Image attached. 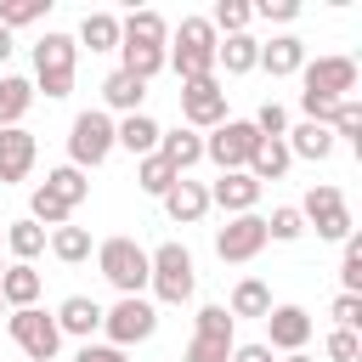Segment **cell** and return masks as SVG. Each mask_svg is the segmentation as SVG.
Listing matches in <instances>:
<instances>
[{
	"mask_svg": "<svg viewBox=\"0 0 362 362\" xmlns=\"http://www.w3.org/2000/svg\"><path fill=\"white\" fill-rule=\"evenodd\" d=\"M74 362H130L119 345H79V356Z\"/></svg>",
	"mask_w": 362,
	"mask_h": 362,
	"instance_id": "obj_47",
	"label": "cell"
},
{
	"mask_svg": "<svg viewBox=\"0 0 362 362\" xmlns=\"http://www.w3.org/2000/svg\"><path fill=\"white\" fill-rule=\"evenodd\" d=\"M147 288H153L158 305H187L192 288H198V266H192V255H187L181 243H158V249H147Z\"/></svg>",
	"mask_w": 362,
	"mask_h": 362,
	"instance_id": "obj_3",
	"label": "cell"
},
{
	"mask_svg": "<svg viewBox=\"0 0 362 362\" xmlns=\"http://www.w3.org/2000/svg\"><path fill=\"white\" fill-rule=\"evenodd\" d=\"M249 11L266 17V23H294V17H300V0H255Z\"/></svg>",
	"mask_w": 362,
	"mask_h": 362,
	"instance_id": "obj_46",
	"label": "cell"
},
{
	"mask_svg": "<svg viewBox=\"0 0 362 362\" xmlns=\"http://www.w3.org/2000/svg\"><path fill=\"white\" fill-rule=\"evenodd\" d=\"M300 232H305V221H300L294 204H277V209L266 215V238H272V243H294Z\"/></svg>",
	"mask_w": 362,
	"mask_h": 362,
	"instance_id": "obj_38",
	"label": "cell"
},
{
	"mask_svg": "<svg viewBox=\"0 0 362 362\" xmlns=\"http://www.w3.org/2000/svg\"><path fill=\"white\" fill-rule=\"evenodd\" d=\"M232 362H272V351L260 339H249V345H232Z\"/></svg>",
	"mask_w": 362,
	"mask_h": 362,
	"instance_id": "obj_48",
	"label": "cell"
},
{
	"mask_svg": "<svg viewBox=\"0 0 362 362\" xmlns=\"http://www.w3.org/2000/svg\"><path fill=\"white\" fill-rule=\"evenodd\" d=\"M215 68H226V74H255V68H260V40H255V34H226V40H215Z\"/></svg>",
	"mask_w": 362,
	"mask_h": 362,
	"instance_id": "obj_25",
	"label": "cell"
},
{
	"mask_svg": "<svg viewBox=\"0 0 362 362\" xmlns=\"http://www.w3.org/2000/svg\"><path fill=\"white\" fill-rule=\"evenodd\" d=\"M141 96H147V85H141V79H130L124 68H113V74L102 79V113L130 119V113H141Z\"/></svg>",
	"mask_w": 362,
	"mask_h": 362,
	"instance_id": "obj_19",
	"label": "cell"
},
{
	"mask_svg": "<svg viewBox=\"0 0 362 362\" xmlns=\"http://www.w3.org/2000/svg\"><path fill=\"white\" fill-rule=\"evenodd\" d=\"M0 238H6L11 260H23V266H28V260L45 249V238H51V232H45L40 221H28V215H23V221H6V232H0Z\"/></svg>",
	"mask_w": 362,
	"mask_h": 362,
	"instance_id": "obj_28",
	"label": "cell"
},
{
	"mask_svg": "<svg viewBox=\"0 0 362 362\" xmlns=\"http://www.w3.org/2000/svg\"><path fill=\"white\" fill-rule=\"evenodd\" d=\"M322 351H328V362H362V339H356L351 328H328Z\"/></svg>",
	"mask_w": 362,
	"mask_h": 362,
	"instance_id": "obj_43",
	"label": "cell"
},
{
	"mask_svg": "<svg viewBox=\"0 0 362 362\" xmlns=\"http://www.w3.org/2000/svg\"><path fill=\"white\" fill-rule=\"evenodd\" d=\"M119 68H124L130 79H141V85H147L153 74H164V68H170V57H164L158 45H119Z\"/></svg>",
	"mask_w": 362,
	"mask_h": 362,
	"instance_id": "obj_31",
	"label": "cell"
},
{
	"mask_svg": "<svg viewBox=\"0 0 362 362\" xmlns=\"http://www.w3.org/2000/svg\"><path fill=\"white\" fill-rule=\"evenodd\" d=\"M107 153H113V113L85 107L74 119V130H68V164L74 170H96V164H107Z\"/></svg>",
	"mask_w": 362,
	"mask_h": 362,
	"instance_id": "obj_7",
	"label": "cell"
},
{
	"mask_svg": "<svg viewBox=\"0 0 362 362\" xmlns=\"http://www.w3.org/2000/svg\"><path fill=\"white\" fill-rule=\"evenodd\" d=\"M181 119H187V130H215V124L226 119V90H221L215 74L181 85Z\"/></svg>",
	"mask_w": 362,
	"mask_h": 362,
	"instance_id": "obj_12",
	"label": "cell"
},
{
	"mask_svg": "<svg viewBox=\"0 0 362 362\" xmlns=\"http://www.w3.org/2000/svg\"><path fill=\"white\" fill-rule=\"evenodd\" d=\"M266 243H272V238H266V215H226V226L215 232V255H221L226 266L255 260Z\"/></svg>",
	"mask_w": 362,
	"mask_h": 362,
	"instance_id": "obj_11",
	"label": "cell"
},
{
	"mask_svg": "<svg viewBox=\"0 0 362 362\" xmlns=\"http://www.w3.org/2000/svg\"><path fill=\"white\" fill-rule=\"evenodd\" d=\"M158 158H164L175 175H187V170L204 158V136L187 130V124H181V130H158Z\"/></svg>",
	"mask_w": 362,
	"mask_h": 362,
	"instance_id": "obj_20",
	"label": "cell"
},
{
	"mask_svg": "<svg viewBox=\"0 0 362 362\" xmlns=\"http://www.w3.org/2000/svg\"><path fill=\"white\" fill-rule=\"evenodd\" d=\"M96 266L119 294H141L147 288V249L136 238H102L96 243Z\"/></svg>",
	"mask_w": 362,
	"mask_h": 362,
	"instance_id": "obj_6",
	"label": "cell"
},
{
	"mask_svg": "<svg viewBox=\"0 0 362 362\" xmlns=\"http://www.w3.org/2000/svg\"><path fill=\"white\" fill-rule=\"evenodd\" d=\"M0 300H6V311L40 305V272H34V266H23V260H11V266L0 272Z\"/></svg>",
	"mask_w": 362,
	"mask_h": 362,
	"instance_id": "obj_24",
	"label": "cell"
},
{
	"mask_svg": "<svg viewBox=\"0 0 362 362\" xmlns=\"http://www.w3.org/2000/svg\"><path fill=\"white\" fill-rule=\"evenodd\" d=\"M51 11V0H6L0 6V28L11 34V28H28V23H40Z\"/></svg>",
	"mask_w": 362,
	"mask_h": 362,
	"instance_id": "obj_39",
	"label": "cell"
},
{
	"mask_svg": "<svg viewBox=\"0 0 362 362\" xmlns=\"http://www.w3.org/2000/svg\"><path fill=\"white\" fill-rule=\"evenodd\" d=\"M209 204H221L226 215H255V204H260V181H255L249 170H221L215 187H209Z\"/></svg>",
	"mask_w": 362,
	"mask_h": 362,
	"instance_id": "obj_14",
	"label": "cell"
},
{
	"mask_svg": "<svg viewBox=\"0 0 362 362\" xmlns=\"http://www.w3.org/2000/svg\"><path fill=\"white\" fill-rule=\"evenodd\" d=\"M136 181H141V192L164 198V192H170V187H175L181 175H175V170H170V164H164L158 153H147V158H136Z\"/></svg>",
	"mask_w": 362,
	"mask_h": 362,
	"instance_id": "obj_35",
	"label": "cell"
},
{
	"mask_svg": "<svg viewBox=\"0 0 362 362\" xmlns=\"http://www.w3.org/2000/svg\"><path fill=\"white\" fill-rule=\"evenodd\" d=\"M226 311H232V322H238V317H266V311H272V288H266L260 277H238Z\"/></svg>",
	"mask_w": 362,
	"mask_h": 362,
	"instance_id": "obj_32",
	"label": "cell"
},
{
	"mask_svg": "<svg viewBox=\"0 0 362 362\" xmlns=\"http://www.w3.org/2000/svg\"><path fill=\"white\" fill-rule=\"evenodd\" d=\"M249 124H255V130H260V136H272V141H277V136H288V113H283V107H277V102H260V107H255V119H249Z\"/></svg>",
	"mask_w": 362,
	"mask_h": 362,
	"instance_id": "obj_44",
	"label": "cell"
},
{
	"mask_svg": "<svg viewBox=\"0 0 362 362\" xmlns=\"http://www.w3.org/2000/svg\"><path fill=\"white\" fill-rule=\"evenodd\" d=\"M0 272H6V266H0Z\"/></svg>",
	"mask_w": 362,
	"mask_h": 362,
	"instance_id": "obj_52",
	"label": "cell"
},
{
	"mask_svg": "<svg viewBox=\"0 0 362 362\" xmlns=\"http://www.w3.org/2000/svg\"><path fill=\"white\" fill-rule=\"evenodd\" d=\"M0 317H6V300H0Z\"/></svg>",
	"mask_w": 362,
	"mask_h": 362,
	"instance_id": "obj_51",
	"label": "cell"
},
{
	"mask_svg": "<svg viewBox=\"0 0 362 362\" xmlns=\"http://www.w3.org/2000/svg\"><path fill=\"white\" fill-rule=\"evenodd\" d=\"M34 107V85L23 74H0V130L23 124V113Z\"/></svg>",
	"mask_w": 362,
	"mask_h": 362,
	"instance_id": "obj_26",
	"label": "cell"
},
{
	"mask_svg": "<svg viewBox=\"0 0 362 362\" xmlns=\"http://www.w3.org/2000/svg\"><path fill=\"white\" fill-rule=\"evenodd\" d=\"M288 164H294V158H288L283 136H277V141H272V136H260V147H255V158H249V175L266 187V181H283V175H288Z\"/></svg>",
	"mask_w": 362,
	"mask_h": 362,
	"instance_id": "obj_27",
	"label": "cell"
},
{
	"mask_svg": "<svg viewBox=\"0 0 362 362\" xmlns=\"http://www.w3.org/2000/svg\"><path fill=\"white\" fill-rule=\"evenodd\" d=\"M113 147H124L130 158H147V153H158V124H153L147 113L113 119Z\"/></svg>",
	"mask_w": 362,
	"mask_h": 362,
	"instance_id": "obj_22",
	"label": "cell"
},
{
	"mask_svg": "<svg viewBox=\"0 0 362 362\" xmlns=\"http://www.w3.org/2000/svg\"><path fill=\"white\" fill-rule=\"evenodd\" d=\"M51 317H57V334H74V339H85V345H90V334H102V305H96L90 294H68Z\"/></svg>",
	"mask_w": 362,
	"mask_h": 362,
	"instance_id": "obj_17",
	"label": "cell"
},
{
	"mask_svg": "<svg viewBox=\"0 0 362 362\" xmlns=\"http://www.w3.org/2000/svg\"><path fill=\"white\" fill-rule=\"evenodd\" d=\"M192 334H209V339H238V322L226 305H198V328Z\"/></svg>",
	"mask_w": 362,
	"mask_h": 362,
	"instance_id": "obj_42",
	"label": "cell"
},
{
	"mask_svg": "<svg viewBox=\"0 0 362 362\" xmlns=\"http://www.w3.org/2000/svg\"><path fill=\"white\" fill-rule=\"evenodd\" d=\"M0 226H6V221H0Z\"/></svg>",
	"mask_w": 362,
	"mask_h": 362,
	"instance_id": "obj_53",
	"label": "cell"
},
{
	"mask_svg": "<svg viewBox=\"0 0 362 362\" xmlns=\"http://www.w3.org/2000/svg\"><path fill=\"white\" fill-rule=\"evenodd\" d=\"M102 334H107V345L130 351V345L158 334V305L141 300V294H119L113 305H102Z\"/></svg>",
	"mask_w": 362,
	"mask_h": 362,
	"instance_id": "obj_5",
	"label": "cell"
},
{
	"mask_svg": "<svg viewBox=\"0 0 362 362\" xmlns=\"http://www.w3.org/2000/svg\"><path fill=\"white\" fill-rule=\"evenodd\" d=\"M6 334L23 345V356L34 362H51L62 351V334H57V317L40 311V305H23V311H6Z\"/></svg>",
	"mask_w": 362,
	"mask_h": 362,
	"instance_id": "obj_10",
	"label": "cell"
},
{
	"mask_svg": "<svg viewBox=\"0 0 362 362\" xmlns=\"http://www.w3.org/2000/svg\"><path fill=\"white\" fill-rule=\"evenodd\" d=\"M249 23H255V11H249V0H221L215 11H209V28L226 40V34H249Z\"/></svg>",
	"mask_w": 362,
	"mask_h": 362,
	"instance_id": "obj_34",
	"label": "cell"
},
{
	"mask_svg": "<svg viewBox=\"0 0 362 362\" xmlns=\"http://www.w3.org/2000/svg\"><path fill=\"white\" fill-rule=\"evenodd\" d=\"M339 294H362V238H345V260H339Z\"/></svg>",
	"mask_w": 362,
	"mask_h": 362,
	"instance_id": "obj_41",
	"label": "cell"
},
{
	"mask_svg": "<svg viewBox=\"0 0 362 362\" xmlns=\"http://www.w3.org/2000/svg\"><path fill=\"white\" fill-rule=\"evenodd\" d=\"M232 345H238V339H209V334H192V339H187V351H181V362H232Z\"/></svg>",
	"mask_w": 362,
	"mask_h": 362,
	"instance_id": "obj_40",
	"label": "cell"
},
{
	"mask_svg": "<svg viewBox=\"0 0 362 362\" xmlns=\"http://www.w3.org/2000/svg\"><path fill=\"white\" fill-rule=\"evenodd\" d=\"M328 130H334V141H351V147H362V102H356V96H345V102L334 107Z\"/></svg>",
	"mask_w": 362,
	"mask_h": 362,
	"instance_id": "obj_36",
	"label": "cell"
},
{
	"mask_svg": "<svg viewBox=\"0 0 362 362\" xmlns=\"http://www.w3.org/2000/svg\"><path fill=\"white\" fill-rule=\"evenodd\" d=\"M300 113H305V124H328L334 119V107L356 90V57H317V62H305L300 68Z\"/></svg>",
	"mask_w": 362,
	"mask_h": 362,
	"instance_id": "obj_1",
	"label": "cell"
},
{
	"mask_svg": "<svg viewBox=\"0 0 362 362\" xmlns=\"http://www.w3.org/2000/svg\"><path fill=\"white\" fill-rule=\"evenodd\" d=\"M328 317H334V328H351V334H356V328H362V294H339Z\"/></svg>",
	"mask_w": 362,
	"mask_h": 362,
	"instance_id": "obj_45",
	"label": "cell"
},
{
	"mask_svg": "<svg viewBox=\"0 0 362 362\" xmlns=\"http://www.w3.org/2000/svg\"><path fill=\"white\" fill-rule=\"evenodd\" d=\"M260 322H266V339H260V345H266V351H283V356H288V351H305V345H311V328H317L305 305H272Z\"/></svg>",
	"mask_w": 362,
	"mask_h": 362,
	"instance_id": "obj_13",
	"label": "cell"
},
{
	"mask_svg": "<svg viewBox=\"0 0 362 362\" xmlns=\"http://www.w3.org/2000/svg\"><path fill=\"white\" fill-rule=\"evenodd\" d=\"M158 204H164V215H170L175 226H198V221L209 215V187H204V181H187V175H181V181H175V187H170V192H164Z\"/></svg>",
	"mask_w": 362,
	"mask_h": 362,
	"instance_id": "obj_16",
	"label": "cell"
},
{
	"mask_svg": "<svg viewBox=\"0 0 362 362\" xmlns=\"http://www.w3.org/2000/svg\"><path fill=\"white\" fill-rule=\"evenodd\" d=\"M74 45H90V51H119V17L113 11H85Z\"/></svg>",
	"mask_w": 362,
	"mask_h": 362,
	"instance_id": "obj_29",
	"label": "cell"
},
{
	"mask_svg": "<svg viewBox=\"0 0 362 362\" xmlns=\"http://www.w3.org/2000/svg\"><path fill=\"white\" fill-rule=\"evenodd\" d=\"M74 68H79V45H74V34H57V28H45L40 40H34V96L45 90L51 102H62L68 90H74Z\"/></svg>",
	"mask_w": 362,
	"mask_h": 362,
	"instance_id": "obj_2",
	"label": "cell"
},
{
	"mask_svg": "<svg viewBox=\"0 0 362 362\" xmlns=\"http://www.w3.org/2000/svg\"><path fill=\"white\" fill-rule=\"evenodd\" d=\"M119 45H158V51H170V23L158 11H130V17H119Z\"/></svg>",
	"mask_w": 362,
	"mask_h": 362,
	"instance_id": "obj_21",
	"label": "cell"
},
{
	"mask_svg": "<svg viewBox=\"0 0 362 362\" xmlns=\"http://www.w3.org/2000/svg\"><path fill=\"white\" fill-rule=\"evenodd\" d=\"M34 153H40L34 130H23V124L0 130V181H6V187H11V181H28V170H34Z\"/></svg>",
	"mask_w": 362,
	"mask_h": 362,
	"instance_id": "obj_15",
	"label": "cell"
},
{
	"mask_svg": "<svg viewBox=\"0 0 362 362\" xmlns=\"http://www.w3.org/2000/svg\"><path fill=\"white\" fill-rule=\"evenodd\" d=\"M260 68H266L272 79L300 74V68H305V40H294V34H272V40L260 45Z\"/></svg>",
	"mask_w": 362,
	"mask_h": 362,
	"instance_id": "obj_18",
	"label": "cell"
},
{
	"mask_svg": "<svg viewBox=\"0 0 362 362\" xmlns=\"http://www.w3.org/2000/svg\"><path fill=\"white\" fill-rule=\"evenodd\" d=\"M294 209H300L305 226H317V238H328V243H345L351 238V204H345V192L334 181H317L305 192V204H294Z\"/></svg>",
	"mask_w": 362,
	"mask_h": 362,
	"instance_id": "obj_8",
	"label": "cell"
},
{
	"mask_svg": "<svg viewBox=\"0 0 362 362\" xmlns=\"http://www.w3.org/2000/svg\"><path fill=\"white\" fill-rule=\"evenodd\" d=\"M255 147H260V130H255L249 119H221V124L204 136V158H209L215 170H249Z\"/></svg>",
	"mask_w": 362,
	"mask_h": 362,
	"instance_id": "obj_9",
	"label": "cell"
},
{
	"mask_svg": "<svg viewBox=\"0 0 362 362\" xmlns=\"http://www.w3.org/2000/svg\"><path fill=\"white\" fill-rule=\"evenodd\" d=\"M11 51H17V45H11V34H6V28H0V62H6V57H11Z\"/></svg>",
	"mask_w": 362,
	"mask_h": 362,
	"instance_id": "obj_49",
	"label": "cell"
},
{
	"mask_svg": "<svg viewBox=\"0 0 362 362\" xmlns=\"http://www.w3.org/2000/svg\"><path fill=\"white\" fill-rule=\"evenodd\" d=\"M283 362H317V356H305V351H288V356H283Z\"/></svg>",
	"mask_w": 362,
	"mask_h": 362,
	"instance_id": "obj_50",
	"label": "cell"
},
{
	"mask_svg": "<svg viewBox=\"0 0 362 362\" xmlns=\"http://www.w3.org/2000/svg\"><path fill=\"white\" fill-rule=\"evenodd\" d=\"M68 215H74V209H68L62 198H51L45 187H34V198H28V221H40L45 232H57V226H68Z\"/></svg>",
	"mask_w": 362,
	"mask_h": 362,
	"instance_id": "obj_37",
	"label": "cell"
},
{
	"mask_svg": "<svg viewBox=\"0 0 362 362\" xmlns=\"http://www.w3.org/2000/svg\"><path fill=\"white\" fill-rule=\"evenodd\" d=\"M215 28H209V17H181V28H175V45L164 51L170 57V68L181 74V85L187 79H209L215 74Z\"/></svg>",
	"mask_w": 362,
	"mask_h": 362,
	"instance_id": "obj_4",
	"label": "cell"
},
{
	"mask_svg": "<svg viewBox=\"0 0 362 362\" xmlns=\"http://www.w3.org/2000/svg\"><path fill=\"white\" fill-rule=\"evenodd\" d=\"M45 243H51V255H57L62 266H79V260H90V232H85V226H57Z\"/></svg>",
	"mask_w": 362,
	"mask_h": 362,
	"instance_id": "obj_33",
	"label": "cell"
},
{
	"mask_svg": "<svg viewBox=\"0 0 362 362\" xmlns=\"http://www.w3.org/2000/svg\"><path fill=\"white\" fill-rule=\"evenodd\" d=\"M40 187H45L51 198H62L68 209H79V204L90 198V181H85V170H74V164H57V170H51Z\"/></svg>",
	"mask_w": 362,
	"mask_h": 362,
	"instance_id": "obj_30",
	"label": "cell"
},
{
	"mask_svg": "<svg viewBox=\"0 0 362 362\" xmlns=\"http://www.w3.org/2000/svg\"><path fill=\"white\" fill-rule=\"evenodd\" d=\"M283 147H288V158H311V164H322V158H334V130L328 124H294L288 136H283Z\"/></svg>",
	"mask_w": 362,
	"mask_h": 362,
	"instance_id": "obj_23",
	"label": "cell"
}]
</instances>
